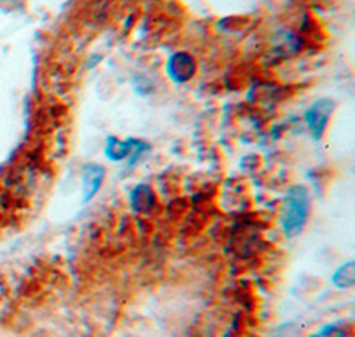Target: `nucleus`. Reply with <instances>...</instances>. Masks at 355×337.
I'll return each instance as SVG.
<instances>
[{
  "mask_svg": "<svg viewBox=\"0 0 355 337\" xmlns=\"http://www.w3.org/2000/svg\"><path fill=\"white\" fill-rule=\"evenodd\" d=\"M309 215V197L302 187H293L283 201V227L286 236H295L302 231Z\"/></svg>",
  "mask_w": 355,
  "mask_h": 337,
  "instance_id": "1",
  "label": "nucleus"
},
{
  "mask_svg": "<svg viewBox=\"0 0 355 337\" xmlns=\"http://www.w3.org/2000/svg\"><path fill=\"white\" fill-rule=\"evenodd\" d=\"M332 101L329 100H318L316 103H313L309 107V110L306 112V121H307V126H309L311 133L320 139L327 126V121L329 116H331V110H332Z\"/></svg>",
  "mask_w": 355,
  "mask_h": 337,
  "instance_id": "2",
  "label": "nucleus"
},
{
  "mask_svg": "<svg viewBox=\"0 0 355 337\" xmlns=\"http://www.w3.org/2000/svg\"><path fill=\"white\" fill-rule=\"evenodd\" d=\"M101 180H103V168L101 167H89L87 171H85V176H84L85 199L94 196V192L100 189Z\"/></svg>",
  "mask_w": 355,
  "mask_h": 337,
  "instance_id": "3",
  "label": "nucleus"
},
{
  "mask_svg": "<svg viewBox=\"0 0 355 337\" xmlns=\"http://www.w3.org/2000/svg\"><path fill=\"white\" fill-rule=\"evenodd\" d=\"M339 277H341L343 284H352V282H354V273H352V265H348V266H345V268H341V272H339Z\"/></svg>",
  "mask_w": 355,
  "mask_h": 337,
  "instance_id": "4",
  "label": "nucleus"
}]
</instances>
